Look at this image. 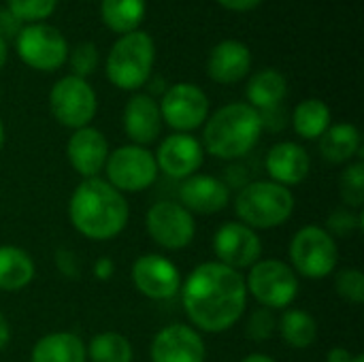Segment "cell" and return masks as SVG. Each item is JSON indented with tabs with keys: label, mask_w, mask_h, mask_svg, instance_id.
I'll return each instance as SVG.
<instances>
[{
	"label": "cell",
	"mask_w": 364,
	"mask_h": 362,
	"mask_svg": "<svg viewBox=\"0 0 364 362\" xmlns=\"http://www.w3.org/2000/svg\"><path fill=\"white\" fill-rule=\"evenodd\" d=\"M363 211H352L350 207H341L337 211L331 213L328 218V233H337V235H350L352 230H363Z\"/></svg>",
	"instance_id": "obj_35"
},
{
	"label": "cell",
	"mask_w": 364,
	"mask_h": 362,
	"mask_svg": "<svg viewBox=\"0 0 364 362\" xmlns=\"http://www.w3.org/2000/svg\"><path fill=\"white\" fill-rule=\"evenodd\" d=\"M239 222L258 230H271L286 224L294 213V194L271 179L245 183L235 201Z\"/></svg>",
	"instance_id": "obj_4"
},
{
	"label": "cell",
	"mask_w": 364,
	"mask_h": 362,
	"mask_svg": "<svg viewBox=\"0 0 364 362\" xmlns=\"http://www.w3.org/2000/svg\"><path fill=\"white\" fill-rule=\"evenodd\" d=\"M335 290L337 294L352 303L360 305L364 301V275L360 269H341L335 275Z\"/></svg>",
	"instance_id": "obj_32"
},
{
	"label": "cell",
	"mask_w": 364,
	"mask_h": 362,
	"mask_svg": "<svg viewBox=\"0 0 364 362\" xmlns=\"http://www.w3.org/2000/svg\"><path fill=\"white\" fill-rule=\"evenodd\" d=\"M290 267L296 275L307 280H326L339 262V247L335 237L316 224L299 228L288 247Z\"/></svg>",
	"instance_id": "obj_6"
},
{
	"label": "cell",
	"mask_w": 364,
	"mask_h": 362,
	"mask_svg": "<svg viewBox=\"0 0 364 362\" xmlns=\"http://www.w3.org/2000/svg\"><path fill=\"white\" fill-rule=\"evenodd\" d=\"M213 254L218 262L241 271L260 260L262 241L258 233L243 222H226L213 235Z\"/></svg>",
	"instance_id": "obj_14"
},
{
	"label": "cell",
	"mask_w": 364,
	"mask_h": 362,
	"mask_svg": "<svg viewBox=\"0 0 364 362\" xmlns=\"http://www.w3.org/2000/svg\"><path fill=\"white\" fill-rule=\"evenodd\" d=\"M262 128V117L254 107L230 102L207 117L200 145L220 160H239L256 147Z\"/></svg>",
	"instance_id": "obj_3"
},
{
	"label": "cell",
	"mask_w": 364,
	"mask_h": 362,
	"mask_svg": "<svg viewBox=\"0 0 364 362\" xmlns=\"http://www.w3.org/2000/svg\"><path fill=\"white\" fill-rule=\"evenodd\" d=\"M247 294L267 309H288L299 297V275L292 267L277 258H260L250 267L245 277Z\"/></svg>",
	"instance_id": "obj_7"
},
{
	"label": "cell",
	"mask_w": 364,
	"mask_h": 362,
	"mask_svg": "<svg viewBox=\"0 0 364 362\" xmlns=\"http://www.w3.org/2000/svg\"><path fill=\"white\" fill-rule=\"evenodd\" d=\"M55 267H58V271H60L64 277H68V280H79V277H81V260H79V256H77L73 250H68V247H60V250L55 252Z\"/></svg>",
	"instance_id": "obj_36"
},
{
	"label": "cell",
	"mask_w": 364,
	"mask_h": 362,
	"mask_svg": "<svg viewBox=\"0 0 364 362\" xmlns=\"http://www.w3.org/2000/svg\"><path fill=\"white\" fill-rule=\"evenodd\" d=\"M154 156H156L158 171H162L164 175H168L173 179L183 181L198 173V169L203 166L205 149H203L200 141L194 139L192 134L175 132V134H168L166 139H162V143L158 145V151Z\"/></svg>",
	"instance_id": "obj_16"
},
{
	"label": "cell",
	"mask_w": 364,
	"mask_h": 362,
	"mask_svg": "<svg viewBox=\"0 0 364 362\" xmlns=\"http://www.w3.org/2000/svg\"><path fill=\"white\" fill-rule=\"evenodd\" d=\"M151 362H205L207 346L190 324H168L156 333L149 348Z\"/></svg>",
	"instance_id": "obj_15"
},
{
	"label": "cell",
	"mask_w": 364,
	"mask_h": 362,
	"mask_svg": "<svg viewBox=\"0 0 364 362\" xmlns=\"http://www.w3.org/2000/svg\"><path fill=\"white\" fill-rule=\"evenodd\" d=\"M6 53H9V51H6V41L0 36V68H2L4 62H6Z\"/></svg>",
	"instance_id": "obj_43"
},
{
	"label": "cell",
	"mask_w": 364,
	"mask_h": 362,
	"mask_svg": "<svg viewBox=\"0 0 364 362\" xmlns=\"http://www.w3.org/2000/svg\"><path fill=\"white\" fill-rule=\"evenodd\" d=\"M252 68V53L245 43L226 38L218 43L207 60V75L218 83H239Z\"/></svg>",
	"instance_id": "obj_21"
},
{
	"label": "cell",
	"mask_w": 364,
	"mask_h": 362,
	"mask_svg": "<svg viewBox=\"0 0 364 362\" xmlns=\"http://www.w3.org/2000/svg\"><path fill=\"white\" fill-rule=\"evenodd\" d=\"M292 126L301 139H320L331 126V109L320 98H307L296 105L292 113Z\"/></svg>",
	"instance_id": "obj_28"
},
{
	"label": "cell",
	"mask_w": 364,
	"mask_h": 362,
	"mask_svg": "<svg viewBox=\"0 0 364 362\" xmlns=\"http://www.w3.org/2000/svg\"><path fill=\"white\" fill-rule=\"evenodd\" d=\"M241 362H277L275 358H271L269 354H262V352H254V354H247Z\"/></svg>",
	"instance_id": "obj_42"
},
{
	"label": "cell",
	"mask_w": 364,
	"mask_h": 362,
	"mask_svg": "<svg viewBox=\"0 0 364 362\" xmlns=\"http://www.w3.org/2000/svg\"><path fill=\"white\" fill-rule=\"evenodd\" d=\"M98 60H100L98 49H96V45L90 43V41L79 43V45L70 51V55H68L70 70H73V75L79 77V79L90 77V75L98 68Z\"/></svg>",
	"instance_id": "obj_33"
},
{
	"label": "cell",
	"mask_w": 364,
	"mask_h": 362,
	"mask_svg": "<svg viewBox=\"0 0 364 362\" xmlns=\"http://www.w3.org/2000/svg\"><path fill=\"white\" fill-rule=\"evenodd\" d=\"M160 115L175 132L190 134L209 117V98L194 83H175L164 90L160 100Z\"/></svg>",
	"instance_id": "obj_11"
},
{
	"label": "cell",
	"mask_w": 364,
	"mask_h": 362,
	"mask_svg": "<svg viewBox=\"0 0 364 362\" xmlns=\"http://www.w3.org/2000/svg\"><path fill=\"white\" fill-rule=\"evenodd\" d=\"M341 196L348 207L360 209L364 203V164L363 162H352L346 166L341 173Z\"/></svg>",
	"instance_id": "obj_30"
},
{
	"label": "cell",
	"mask_w": 364,
	"mask_h": 362,
	"mask_svg": "<svg viewBox=\"0 0 364 362\" xmlns=\"http://www.w3.org/2000/svg\"><path fill=\"white\" fill-rule=\"evenodd\" d=\"M32 256L15 245H0V290L17 292L34 280Z\"/></svg>",
	"instance_id": "obj_25"
},
{
	"label": "cell",
	"mask_w": 364,
	"mask_h": 362,
	"mask_svg": "<svg viewBox=\"0 0 364 362\" xmlns=\"http://www.w3.org/2000/svg\"><path fill=\"white\" fill-rule=\"evenodd\" d=\"M320 141V154L331 164H346L356 154L363 151V139L360 130L354 124L341 122L331 124L328 130L318 139Z\"/></svg>",
	"instance_id": "obj_24"
},
{
	"label": "cell",
	"mask_w": 364,
	"mask_h": 362,
	"mask_svg": "<svg viewBox=\"0 0 364 362\" xmlns=\"http://www.w3.org/2000/svg\"><path fill=\"white\" fill-rule=\"evenodd\" d=\"M154 60L156 45L147 32L134 30L130 34H122L109 51L107 77L115 87L136 92L149 81Z\"/></svg>",
	"instance_id": "obj_5"
},
{
	"label": "cell",
	"mask_w": 364,
	"mask_h": 362,
	"mask_svg": "<svg viewBox=\"0 0 364 362\" xmlns=\"http://www.w3.org/2000/svg\"><path fill=\"white\" fill-rule=\"evenodd\" d=\"M230 188L226 181L213 175H192L183 179L179 188V205H183L192 215H213L228 207Z\"/></svg>",
	"instance_id": "obj_18"
},
{
	"label": "cell",
	"mask_w": 364,
	"mask_h": 362,
	"mask_svg": "<svg viewBox=\"0 0 364 362\" xmlns=\"http://www.w3.org/2000/svg\"><path fill=\"white\" fill-rule=\"evenodd\" d=\"M179 292L190 324L211 335L230 331L245 316L250 297L241 271L218 260L192 269Z\"/></svg>",
	"instance_id": "obj_1"
},
{
	"label": "cell",
	"mask_w": 364,
	"mask_h": 362,
	"mask_svg": "<svg viewBox=\"0 0 364 362\" xmlns=\"http://www.w3.org/2000/svg\"><path fill=\"white\" fill-rule=\"evenodd\" d=\"M130 218L126 196L107 179H83L68 201V220L73 228L92 241H109L117 237Z\"/></svg>",
	"instance_id": "obj_2"
},
{
	"label": "cell",
	"mask_w": 364,
	"mask_h": 362,
	"mask_svg": "<svg viewBox=\"0 0 364 362\" xmlns=\"http://www.w3.org/2000/svg\"><path fill=\"white\" fill-rule=\"evenodd\" d=\"M2 145H4V126L0 122V149H2Z\"/></svg>",
	"instance_id": "obj_44"
},
{
	"label": "cell",
	"mask_w": 364,
	"mask_h": 362,
	"mask_svg": "<svg viewBox=\"0 0 364 362\" xmlns=\"http://www.w3.org/2000/svg\"><path fill=\"white\" fill-rule=\"evenodd\" d=\"M222 6H226L228 11H239V13H243V11H252V9H256L262 0H218Z\"/></svg>",
	"instance_id": "obj_39"
},
{
	"label": "cell",
	"mask_w": 364,
	"mask_h": 362,
	"mask_svg": "<svg viewBox=\"0 0 364 362\" xmlns=\"http://www.w3.org/2000/svg\"><path fill=\"white\" fill-rule=\"evenodd\" d=\"M279 335L286 341V346L294 350H307L318 339V322L316 318L305 309H292L288 307L279 322H277Z\"/></svg>",
	"instance_id": "obj_26"
},
{
	"label": "cell",
	"mask_w": 364,
	"mask_h": 362,
	"mask_svg": "<svg viewBox=\"0 0 364 362\" xmlns=\"http://www.w3.org/2000/svg\"><path fill=\"white\" fill-rule=\"evenodd\" d=\"M21 28H23V23L9 9H0V36L4 41L11 36H17Z\"/></svg>",
	"instance_id": "obj_37"
},
{
	"label": "cell",
	"mask_w": 364,
	"mask_h": 362,
	"mask_svg": "<svg viewBox=\"0 0 364 362\" xmlns=\"http://www.w3.org/2000/svg\"><path fill=\"white\" fill-rule=\"evenodd\" d=\"M9 11L23 23L45 21L58 6V0H6Z\"/></svg>",
	"instance_id": "obj_31"
},
{
	"label": "cell",
	"mask_w": 364,
	"mask_h": 362,
	"mask_svg": "<svg viewBox=\"0 0 364 362\" xmlns=\"http://www.w3.org/2000/svg\"><path fill=\"white\" fill-rule=\"evenodd\" d=\"M124 132L132 145H149L162 132V115L151 94H134L124 107Z\"/></svg>",
	"instance_id": "obj_20"
},
{
	"label": "cell",
	"mask_w": 364,
	"mask_h": 362,
	"mask_svg": "<svg viewBox=\"0 0 364 362\" xmlns=\"http://www.w3.org/2000/svg\"><path fill=\"white\" fill-rule=\"evenodd\" d=\"M145 6V0H102L100 15L109 30L117 34H130L143 23Z\"/></svg>",
	"instance_id": "obj_27"
},
{
	"label": "cell",
	"mask_w": 364,
	"mask_h": 362,
	"mask_svg": "<svg viewBox=\"0 0 364 362\" xmlns=\"http://www.w3.org/2000/svg\"><path fill=\"white\" fill-rule=\"evenodd\" d=\"M264 169L269 173V179L290 188V186H299L307 179L309 171H311V158L307 154V149L294 141H282L275 143L267 158H264Z\"/></svg>",
	"instance_id": "obj_19"
},
{
	"label": "cell",
	"mask_w": 364,
	"mask_h": 362,
	"mask_svg": "<svg viewBox=\"0 0 364 362\" xmlns=\"http://www.w3.org/2000/svg\"><path fill=\"white\" fill-rule=\"evenodd\" d=\"M0 96H2V90H0Z\"/></svg>",
	"instance_id": "obj_46"
},
{
	"label": "cell",
	"mask_w": 364,
	"mask_h": 362,
	"mask_svg": "<svg viewBox=\"0 0 364 362\" xmlns=\"http://www.w3.org/2000/svg\"><path fill=\"white\" fill-rule=\"evenodd\" d=\"M352 362H364V356L363 354H356V356H354V361Z\"/></svg>",
	"instance_id": "obj_45"
},
{
	"label": "cell",
	"mask_w": 364,
	"mask_h": 362,
	"mask_svg": "<svg viewBox=\"0 0 364 362\" xmlns=\"http://www.w3.org/2000/svg\"><path fill=\"white\" fill-rule=\"evenodd\" d=\"M277 331V318L273 309L258 307L250 314L247 324H245V335L252 341H269Z\"/></svg>",
	"instance_id": "obj_34"
},
{
	"label": "cell",
	"mask_w": 364,
	"mask_h": 362,
	"mask_svg": "<svg viewBox=\"0 0 364 362\" xmlns=\"http://www.w3.org/2000/svg\"><path fill=\"white\" fill-rule=\"evenodd\" d=\"M107 181L126 194H136L147 190L158 179V164L156 156L141 145H122L115 151H109L105 164Z\"/></svg>",
	"instance_id": "obj_8"
},
{
	"label": "cell",
	"mask_w": 364,
	"mask_h": 362,
	"mask_svg": "<svg viewBox=\"0 0 364 362\" xmlns=\"http://www.w3.org/2000/svg\"><path fill=\"white\" fill-rule=\"evenodd\" d=\"M288 94V81L286 77L275 70V68H264L258 70L245 87V96H247V105L254 107L258 113L277 109L284 98Z\"/></svg>",
	"instance_id": "obj_23"
},
{
	"label": "cell",
	"mask_w": 364,
	"mask_h": 362,
	"mask_svg": "<svg viewBox=\"0 0 364 362\" xmlns=\"http://www.w3.org/2000/svg\"><path fill=\"white\" fill-rule=\"evenodd\" d=\"M66 158L83 179L98 177L105 171L109 158V143L98 128L85 126L73 130L66 143Z\"/></svg>",
	"instance_id": "obj_17"
},
{
	"label": "cell",
	"mask_w": 364,
	"mask_h": 362,
	"mask_svg": "<svg viewBox=\"0 0 364 362\" xmlns=\"http://www.w3.org/2000/svg\"><path fill=\"white\" fill-rule=\"evenodd\" d=\"M9 339H11V329H9L6 318L0 314V350H4V348H6Z\"/></svg>",
	"instance_id": "obj_41"
},
{
	"label": "cell",
	"mask_w": 364,
	"mask_h": 362,
	"mask_svg": "<svg viewBox=\"0 0 364 362\" xmlns=\"http://www.w3.org/2000/svg\"><path fill=\"white\" fill-rule=\"evenodd\" d=\"M145 224L154 243L171 252L188 247L196 235L194 215L177 201H160L151 205Z\"/></svg>",
	"instance_id": "obj_12"
},
{
	"label": "cell",
	"mask_w": 364,
	"mask_h": 362,
	"mask_svg": "<svg viewBox=\"0 0 364 362\" xmlns=\"http://www.w3.org/2000/svg\"><path fill=\"white\" fill-rule=\"evenodd\" d=\"M85 350L87 361L92 362H132L134 358V350L128 337L113 331L98 333L96 337H92V341L85 344Z\"/></svg>",
	"instance_id": "obj_29"
},
{
	"label": "cell",
	"mask_w": 364,
	"mask_h": 362,
	"mask_svg": "<svg viewBox=\"0 0 364 362\" xmlns=\"http://www.w3.org/2000/svg\"><path fill=\"white\" fill-rule=\"evenodd\" d=\"M356 354H352L348 348H331L328 354H326V362H352Z\"/></svg>",
	"instance_id": "obj_40"
},
{
	"label": "cell",
	"mask_w": 364,
	"mask_h": 362,
	"mask_svg": "<svg viewBox=\"0 0 364 362\" xmlns=\"http://www.w3.org/2000/svg\"><path fill=\"white\" fill-rule=\"evenodd\" d=\"M17 55L34 70L51 73L68 60L64 34L49 23H28L15 36Z\"/></svg>",
	"instance_id": "obj_10"
},
{
	"label": "cell",
	"mask_w": 364,
	"mask_h": 362,
	"mask_svg": "<svg viewBox=\"0 0 364 362\" xmlns=\"http://www.w3.org/2000/svg\"><path fill=\"white\" fill-rule=\"evenodd\" d=\"M30 362H87L85 341L75 333H49L34 344Z\"/></svg>",
	"instance_id": "obj_22"
},
{
	"label": "cell",
	"mask_w": 364,
	"mask_h": 362,
	"mask_svg": "<svg viewBox=\"0 0 364 362\" xmlns=\"http://www.w3.org/2000/svg\"><path fill=\"white\" fill-rule=\"evenodd\" d=\"M49 109L62 126L79 130L90 126V122L94 119L98 98L94 87L85 79L66 75L55 81L49 92Z\"/></svg>",
	"instance_id": "obj_9"
},
{
	"label": "cell",
	"mask_w": 364,
	"mask_h": 362,
	"mask_svg": "<svg viewBox=\"0 0 364 362\" xmlns=\"http://www.w3.org/2000/svg\"><path fill=\"white\" fill-rule=\"evenodd\" d=\"M134 288L151 301H168L181 290L179 267L162 254H143L132 265Z\"/></svg>",
	"instance_id": "obj_13"
},
{
	"label": "cell",
	"mask_w": 364,
	"mask_h": 362,
	"mask_svg": "<svg viewBox=\"0 0 364 362\" xmlns=\"http://www.w3.org/2000/svg\"><path fill=\"white\" fill-rule=\"evenodd\" d=\"M113 275H115V262H113V258L100 256L94 262V277L98 282H109V280H113Z\"/></svg>",
	"instance_id": "obj_38"
}]
</instances>
